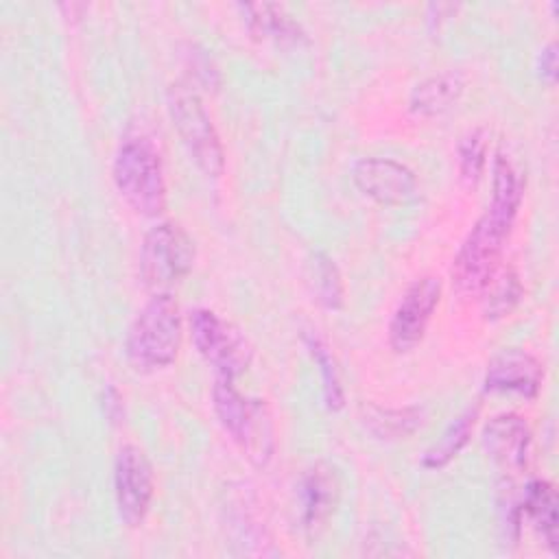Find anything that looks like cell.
Wrapping results in <instances>:
<instances>
[{
	"mask_svg": "<svg viewBox=\"0 0 559 559\" xmlns=\"http://www.w3.org/2000/svg\"><path fill=\"white\" fill-rule=\"evenodd\" d=\"M524 183L513 164L498 153L491 166V203L474 223L463 245L459 247L450 275L461 295L480 293L500 262L504 240L513 227Z\"/></svg>",
	"mask_w": 559,
	"mask_h": 559,
	"instance_id": "cell-1",
	"label": "cell"
},
{
	"mask_svg": "<svg viewBox=\"0 0 559 559\" xmlns=\"http://www.w3.org/2000/svg\"><path fill=\"white\" fill-rule=\"evenodd\" d=\"M181 314L170 293H155L127 330L124 356L140 373H153L175 362L181 349Z\"/></svg>",
	"mask_w": 559,
	"mask_h": 559,
	"instance_id": "cell-2",
	"label": "cell"
},
{
	"mask_svg": "<svg viewBox=\"0 0 559 559\" xmlns=\"http://www.w3.org/2000/svg\"><path fill=\"white\" fill-rule=\"evenodd\" d=\"M212 406L221 426L255 467H266L275 452V426L264 400L238 393L231 378H216Z\"/></svg>",
	"mask_w": 559,
	"mask_h": 559,
	"instance_id": "cell-3",
	"label": "cell"
},
{
	"mask_svg": "<svg viewBox=\"0 0 559 559\" xmlns=\"http://www.w3.org/2000/svg\"><path fill=\"white\" fill-rule=\"evenodd\" d=\"M111 177L118 194L142 216H159L166 210V179L162 157L146 135H129L120 142Z\"/></svg>",
	"mask_w": 559,
	"mask_h": 559,
	"instance_id": "cell-4",
	"label": "cell"
},
{
	"mask_svg": "<svg viewBox=\"0 0 559 559\" xmlns=\"http://www.w3.org/2000/svg\"><path fill=\"white\" fill-rule=\"evenodd\" d=\"M168 114L194 166L205 177H221L225 168L223 144L199 94L186 85H173L168 92Z\"/></svg>",
	"mask_w": 559,
	"mask_h": 559,
	"instance_id": "cell-5",
	"label": "cell"
},
{
	"mask_svg": "<svg viewBox=\"0 0 559 559\" xmlns=\"http://www.w3.org/2000/svg\"><path fill=\"white\" fill-rule=\"evenodd\" d=\"M194 264V242L186 229L173 221L157 223L144 234L140 247V277L155 293L181 282Z\"/></svg>",
	"mask_w": 559,
	"mask_h": 559,
	"instance_id": "cell-6",
	"label": "cell"
},
{
	"mask_svg": "<svg viewBox=\"0 0 559 559\" xmlns=\"http://www.w3.org/2000/svg\"><path fill=\"white\" fill-rule=\"evenodd\" d=\"M192 343L201 358L212 365L221 378H236L251 365V345L238 328L223 321L207 308H197L188 314Z\"/></svg>",
	"mask_w": 559,
	"mask_h": 559,
	"instance_id": "cell-7",
	"label": "cell"
},
{
	"mask_svg": "<svg viewBox=\"0 0 559 559\" xmlns=\"http://www.w3.org/2000/svg\"><path fill=\"white\" fill-rule=\"evenodd\" d=\"M114 493L120 520L135 528L144 522L155 493V476L148 456L138 445H122L114 465Z\"/></svg>",
	"mask_w": 559,
	"mask_h": 559,
	"instance_id": "cell-8",
	"label": "cell"
},
{
	"mask_svg": "<svg viewBox=\"0 0 559 559\" xmlns=\"http://www.w3.org/2000/svg\"><path fill=\"white\" fill-rule=\"evenodd\" d=\"M441 299V282L432 275L415 280L402 295L389 323V343L397 354L411 352L426 334Z\"/></svg>",
	"mask_w": 559,
	"mask_h": 559,
	"instance_id": "cell-9",
	"label": "cell"
},
{
	"mask_svg": "<svg viewBox=\"0 0 559 559\" xmlns=\"http://www.w3.org/2000/svg\"><path fill=\"white\" fill-rule=\"evenodd\" d=\"M356 188L382 205H402L417 194L415 173L389 157H362L354 164Z\"/></svg>",
	"mask_w": 559,
	"mask_h": 559,
	"instance_id": "cell-10",
	"label": "cell"
},
{
	"mask_svg": "<svg viewBox=\"0 0 559 559\" xmlns=\"http://www.w3.org/2000/svg\"><path fill=\"white\" fill-rule=\"evenodd\" d=\"M341 498V480L332 465L314 463L299 483V524L308 537H317L334 515Z\"/></svg>",
	"mask_w": 559,
	"mask_h": 559,
	"instance_id": "cell-11",
	"label": "cell"
},
{
	"mask_svg": "<svg viewBox=\"0 0 559 559\" xmlns=\"http://www.w3.org/2000/svg\"><path fill=\"white\" fill-rule=\"evenodd\" d=\"M544 378L542 362L518 347L498 352L485 371V389L493 393H515L526 400L537 397Z\"/></svg>",
	"mask_w": 559,
	"mask_h": 559,
	"instance_id": "cell-12",
	"label": "cell"
},
{
	"mask_svg": "<svg viewBox=\"0 0 559 559\" xmlns=\"http://www.w3.org/2000/svg\"><path fill=\"white\" fill-rule=\"evenodd\" d=\"M531 428L524 417L502 413L491 417L483 428V448L491 461L507 474H520L526 467Z\"/></svg>",
	"mask_w": 559,
	"mask_h": 559,
	"instance_id": "cell-13",
	"label": "cell"
},
{
	"mask_svg": "<svg viewBox=\"0 0 559 559\" xmlns=\"http://www.w3.org/2000/svg\"><path fill=\"white\" fill-rule=\"evenodd\" d=\"M465 87V79L459 72H439L419 81L408 98V109L415 116L432 118L452 109Z\"/></svg>",
	"mask_w": 559,
	"mask_h": 559,
	"instance_id": "cell-14",
	"label": "cell"
},
{
	"mask_svg": "<svg viewBox=\"0 0 559 559\" xmlns=\"http://www.w3.org/2000/svg\"><path fill=\"white\" fill-rule=\"evenodd\" d=\"M520 513H524L531 526L542 535L550 550L557 548L559 537V498L548 480H531L524 489Z\"/></svg>",
	"mask_w": 559,
	"mask_h": 559,
	"instance_id": "cell-15",
	"label": "cell"
},
{
	"mask_svg": "<svg viewBox=\"0 0 559 559\" xmlns=\"http://www.w3.org/2000/svg\"><path fill=\"white\" fill-rule=\"evenodd\" d=\"M242 11V20L249 33L264 41H275L282 46H295L304 41V31L290 15L284 13L277 4H238Z\"/></svg>",
	"mask_w": 559,
	"mask_h": 559,
	"instance_id": "cell-16",
	"label": "cell"
},
{
	"mask_svg": "<svg viewBox=\"0 0 559 559\" xmlns=\"http://www.w3.org/2000/svg\"><path fill=\"white\" fill-rule=\"evenodd\" d=\"M483 314L489 321L509 317L522 299V284L511 266H498L483 286Z\"/></svg>",
	"mask_w": 559,
	"mask_h": 559,
	"instance_id": "cell-17",
	"label": "cell"
},
{
	"mask_svg": "<svg viewBox=\"0 0 559 559\" xmlns=\"http://www.w3.org/2000/svg\"><path fill=\"white\" fill-rule=\"evenodd\" d=\"M478 415V406H469L465 408L443 432L441 437L424 452L421 465L426 469H441L445 467L469 441L472 430H474V421Z\"/></svg>",
	"mask_w": 559,
	"mask_h": 559,
	"instance_id": "cell-18",
	"label": "cell"
},
{
	"mask_svg": "<svg viewBox=\"0 0 559 559\" xmlns=\"http://www.w3.org/2000/svg\"><path fill=\"white\" fill-rule=\"evenodd\" d=\"M365 426L378 439H406L411 437L424 421V411L417 406L406 408H380L369 406L362 415Z\"/></svg>",
	"mask_w": 559,
	"mask_h": 559,
	"instance_id": "cell-19",
	"label": "cell"
},
{
	"mask_svg": "<svg viewBox=\"0 0 559 559\" xmlns=\"http://www.w3.org/2000/svg\"><path fill=\"white\" fill-rule=\"evenodd\" d=\"M304 343H306L312 360L319 365L325 406L330 411H341L343 404H345V393H343V386H341L336 362H334L328 345L317 334H304Z\"/></svg>",
	"mask_w": 559,
	"mask_h": 559,
	"instance_id": "cell-20",
	"label": "cell"
},
{
	"mask_svg": "<svg viewBox=\"0 0 559 559\" xmlns=\"http://www.w3.org/2000/svg\"><path fill=\"white\" fill-rule=\"evenodd\" d=\"M310 280L317 301L330 310L343 306V280L334 260L325 253H314L310 262Z\"/></svg>",
	"mask_w": 559,
	"mask_h": 559,
	"instance_id": "cell-21",
	"label": "cell"
},
{
	"mask_svg": "<svg viewBox=\"0 0 559 559\" xmlns=\"http://www.w3.org/2000/svg\"><path fill=\"white\" fill-rule=\"evenodd\" d=\"M487 164V133L485 129L469 131L459 144V168L467 186H476Z\"/></svg>",
	"mask_w": 559,
	"mask_h": 559,
	"instance_id": "cell-22",
	"label": "cell"
},
{
	"mask_svg": "<svg viewBox=\"0 0 559 559\" xmlns=\"http://www.w3.org/2000/svg\"><path fill=\"white\" fill-rule=\"evenodd\" d=\"M537 74L542 76V81L546 83H555L557 81V46L550 41L539 50L537 57Z\"/></svg>",
	"mask_w": 559,
	"mask_h": 559,
	"instance_id": "cell-23",
	"label": "cell"
}]
</instances>
